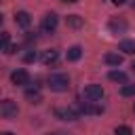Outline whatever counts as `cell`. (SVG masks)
Wrapping results in <instances>:
<instances>
[{"label": "cell", "instance_id": "obj_7", "mask_svg": "<svg viewBox=\"0 0 135 135\" xmlns=\"http://www.w3.org/2000/svg\"><path fill=\"white\" fill-rule=\"evenodd\" d=\"M25 99H27L30 103H40L42 93H40L38 84H34V86H27V89H25Z\"/></svg>", "mask_w": 135, "mask_h": 135}, {"label": "cell", "instance_id": "obj_11", "mask_svg": "<svg viewBox=\"0 0 135 135\" xmlns=\"http://www.w3.org/2000/svg\"><path fill=\"white\" fill-rule=\"evenodd\" d=\"M108 78H110L112 82H120V84H127V74H124V72H120V70H112V72L108 74Z\"/></svg>", "mask_w": 135, "mask_h": 135}, {"label": "cell", "instance_id": "obj_22", "mask_svg": "<svg viewBox=\"0 0 135 135\" xmlns=\"http://www.w3.org/2000/svg\"><path fill=\"white\" fill-rule=\"evenodd\" d=\"M46 135H65V133H61V131H57V133H46Z\"/></svg>", "mask_w": 135, "mask_h": 135}, {"label": "cell", "instance_id": "obj_23", "mask_svg": "<svg viewBox=\"0 0 135 135\" xmlns=\"http://www.w3.org/2000/svg\"><path fill=\"white\" fill-rule=\"evenodd\" d=\"M2 135H15V133H11V131H4V133H2Z\"/></svg>", "mask_w": 135, "mask_h": 135}, {"label": "cell", "instance_id": "obj_17", "mask_svg": "<svg viewBox=\"0 0 135 135\" xmlns=\"http://www.w3.org/2000/svg\"><path fill=\"white\" fill-rule=\"evenodd\" d=\"M82 23H84V21H82V17H78V15H70V17H68V25H70V27H82Z\"/></svg>", "mask_w": 135, "mask_h": 135}, {"label": "cell", "instance_id": "obj_20", "mask_svg": "<svg viewBox=\"0 0 135 135\" xmlns=\"http://www.w3.org/2000/svg\"><path fill=\"white\" fill-rule=\"evenodd\" d=\"M23 61H25V63H32V61H36V51H27V53L23 55Z\"/></svg>", "mask_w": 135, "mask_h": 135}, {"label": "cell", "instance_id": "obj_4", "mask_svg": "<svg viewBox=\"0 0 135 135\" xmlns=\"http://www.w3.org/2000/svg\"><path fill=\"white\" fill-rule=\"evenodd\" d=\"M0 114H2V118H17L19 108H17V103L13 99H4L0 103Z\"/></svg>", "mask_w": 135, "mask_h": 135}, {"label": "cell", "instance_id": "obj_10", "mask_svg": "<svg viewBox=\"0 0 135 135\" xmlns=\"http://www.w3.org/2000/svg\"><path fill=\"white\" fill-rule=\"evenodd\" d=\"M57 59H59V53L57 51H44V55H42V61L46 63V65H55L57 63Z\"/></svg>", "mask_w": 135, "mask_h": 135}, {"label": "cell", "instance_id": "obj_9", "mask_svg": "<svg viewBox=\"0 0 135 135\" xmlns=\"http://www.w3.org/2000/svg\"><path fill=\"white\" fill-rule=\"evenodd\" d=\"M65 57H68V61H78V59L82 57V49H80L78 44H74V46L68 49V55H65Z\"/></svg>", "mask_w": 135, "mask_h": 135}, {"label": "cell", "instance_id": "obj_3", "mask_svg": "<svg viewBox=\"0 0 135 135\" xmlns=\"http://www.w3.org/2000/svg\"><path fill=\"white\" fill-rule=\"evenodd\" d=\"M57 23H59L57 15H55V13H46V15L42 17V21H40V30H42L44 34H51V32L57 30Z\"/></svg>", "mask_w": 135, "mask_h": 135}, {"label": "cell", "instance_id": "obj_14", "mask_svg": "<svg viewBox=\"0 0 135 135\" xmlns=\"http://www.w3.org/2000/svg\"><path fill=\"white\" fill-rule=\"evenodd\" d=\"M93 101H89V103H82L78 110L80 112H84V114H101L103 112V108H99V105H91Z\"/></svg>", "mask_w": 135, "mask_h": 135}, {"label": "cell", "instance_id": "obj_18", "mask_svg": "<svg viewBox=\"0 0 135 135\" xmlns=\"http://www.w3.org/2000/svg\"><path fill=\"white\" fill-rule=\"evenodd\" d=\"M114 135H133V131H131V127L120 124V127H116V129H114Z\"/></svg>", "mask_w": 135, "mask_h": 135}, {"label": "cell", "instance_id": "obj_21", "mask_svg": "<svg viewBox=\"0 0 135 135\" xmlns=\"http://www.w3.org/2000/svg\"><path fill=\"white\" fill-rule=\"evenodd\" d=\"M112 2H114V4H116V6H122V4H124V2H127V0H112Z\"/></svg>", "mask_w": 135, "mask_h": 135}, {"label": "cell", "instance_id": "obj_12", "mask_svg": "<svg viewBox=\"0 0 135 135\" xmlns=\"http://www.w3.org/2000/svg\"><path fill=\"white\" fill-rule=\"evenodd\" d=\"M110 30L116 32V34H122V32L127 30V21H122V19H112V21H110Z\"/></svg>", "mask_w": 135, "mask_h": 135}, {"label": "cell", "instance_id": "obj_13", "mask_svg": "<svg viewBox=\"0 0 135 135\" xmlns=\"http://www.w3.org/2000/svg\"><path fill=\"white\" fill-rule=\"evenodd\" d=\"M103 59H105V63H108V65H116V68L122 63V55H118V53H105V57H103Z\"/></svg>", "mask_w": 135, "mask_h": 135}, {"label": "cell", "instance_id": "obj_24", "mask_svg": "<svg viewBox=\"0 0 135 135\" xmlns=\"http://www.w3.org/2000/svg\"><path fill=\"white\" fill-rule=\"evenodd\" d=\"M131 68H133V72H135V61H133V63H131Z\"/></svg>", "mask_w": 135, "mask_h": 135}, {"label": "cell", "instance_id": "obj_6", "mask_svg": "<svg viewBox=\"0 0 135 135\" xmlns=\"http://www.w3.org/2000/svg\"><path fill=\"white\" fill-rule=\"evenodd\" d=\"M55 114H57V118H61V120H76L78 116H80V110H76V108H57L55 110Z\"/></svg>", "mask_w": 135, "mask_h": 135}, {"label": "cell", "instance_id": "obj_26", "mask_svg": "<svg viewBox=\"0 0 135 135\" xmlns=\"http://www.w3.org/2000/svg\"><path fill=\"white\" fill-rule=\"evenodd\" d=\"M133 114H135V105H133Z\"/></svg>", "mask_w": 135, "mask_h": 135}, {"label": "cell", "instance_id": "obj_2", "mask_svg": "<svg viewBox=\"0 0 135 135\" xmlns=\"http://www.w3.org/2000/svg\"><path fill=\"white\" fill-rule=\"evenodd\" d=\"M82 97L86 101H99L103 97V86L101 84H86L82 89Z\"/></svg>", "mask_w": 135, "mask_h": 135}, {"label": "cell", "instance_id": "obj_5", "mask_svg": "<svg viewBox=\"0 0 135 135\" xmlns=\"http://www.w3.org/2000/svg\"><path fill=\"white\" fill-rule=\"evenodd\" d=\"M11 82H13L15 86H27V84H30V74H27L25 70H15V72L11 74Z\"/></svg>", "mask_w": 135, "mask_h": 135}, {"label": "cell", "instance_id": "obj_25", "mask_svg": "<svg viewBox=\"0 0 135 135\" xmlns=\"http://www.w3.org/2000/svg\"><path fill=\"white\" fill-rule=\"evenodd\" d=\"M63 2H78V0H63Z\"/></svg>", "mask_w": 135, "mask_h": 135}, {"label": "cell", "instance_id": "obj_19", "mask_svg": "<svg viewBox=\"0 0 135 135\" xmlns=\"http://www.w3.org/2000/svg\"><path fill=\"white\" fill-rule=\"evenodd\" d=\"M11 46V36H8V32H2V51H6Z\"/></svg>", "mask_w": 135, "mask_h": 135}, {"label": "cell", "instance_id": "obj_15", "mask_svg": "<svg viewBox=\"0 0 135 135\" xmlns=\"http://www.w3.org/2000/svg\"><path fill=\"white\" fill-rule=\"evenodd\" d=\"M120 51L127 55H135V40H122L120 42Z\"/></svg>", "mask_w": 135, "mask_h": 135}, {"label": "cell", "instance_id": "obj_8", "mask_svg": "<svg viewBox=\"0 0 135 135\" xmlns=\"http://www.w3.org/2000/svg\"><path fill=\"white\" fill-rule=\"evenodd\" d=\"M15 23H17L19 27H30V23H32L30 13H25V11H17V13H15Z\"/></svg>", "mask_w": 135, "mask_h": 135}, {"label": "cell", "instance_id": "obj_16", "mask_svg": "<svg viewBox=\"0 0 135 135\" xmlns=\"http://www.w3.org/2000/svg\"><path fill=\"white\" fill-rule=\"evenodd\" d=\"M120 95L122 97H135V84H122V89H120Z\"/></svg>", "mask_w": 135, "mask_h": 135}, {"label": "cell", "instance_id": "obj_1", "mask_svg": "<svg viewBox=\"0 0 135 135\" xmlns=\"http://www.w3.org/2000/svg\"><path fill=\"white\" fill-rule=\"evenodd\" d=\"M46 84H49L51 91L63 93V91H68V86H70V78H68L65 74H51V76L46 78Z\"/></svg>", "mask_w": 135, "mask_h": 135}]
</instances>
